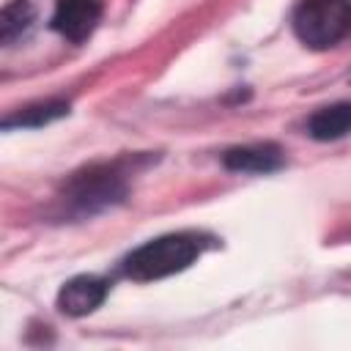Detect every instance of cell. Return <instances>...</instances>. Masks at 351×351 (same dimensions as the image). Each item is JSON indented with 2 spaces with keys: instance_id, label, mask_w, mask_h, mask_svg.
Segmentation results:
<instances>
[{
  "instance_id": "5b68a950",
  "label": "cell",
  "mask_w": 351,
  "mask_h": 351,
  "mask_svg": "<svg viewBox=\"0 0 351 351\" xmlns=\"http://www.w3.org/2000/svg\"><path fill=\"white\" fill-rule=\"evenodd\" d=\"M99 19H101V5L96 0H55L52 27L74 44L85 41L96 30Z\"/></svg>"
},
{
  "instance_id": "ba28073f",
  "label": "cell",
  "mask_w": 351,
  "mask_h": 351,
  "mask_svg": "<svg viewBox=\"0 0 351 351\" xmlns=\"http://www.w3.org/2000/svg\"><path fill=\"white\" fill-rule=\"evenodd\" d=\"M63 115H69V101H60V99L38 101V104H30V107L8 115L3 121V129H38V126H47Z\"/></svg>"
},
{
  "instance_id": "8992f818",
  "label": "cell",
  "mask_w": 351,
  "mask_h": 351,
  "mask_svg": "<svg viewBox=\"0 0 351 351\" xmlns=\"http://www.w3.org/2000/svg\"><path fill=\"white\" fill-rule=\"evenodd\" d=\"M222 165L233 173H274L282 167V151L271 143L236 145L222 154Z\"/></svg>"
},
{
  "instance_id": "3957f363",
  "label": "cell",
  "mask_w": 351,
  "mask_h": 351,
  "mask_svg": "<svg viewBox=\"0 0 351 351\" xmlns=\"http://www.w3.org/2000/svg\"><path fill=\"white\" fill-rule=\"evenodd\" d=\"M126 197V181L118 167L110 165H93L82 173H77L66 184V203L74 214L90 217L99 214Z\"/></svg>"
},
{
  "instance_id": "277c9868",
  "label": "cell",
  "mask_w": 351,
  "mask_h": 351,
  "mask_svg": "<svg viewBox=\"0 0 351 351\" xmlns=\"http://www.w3.org/2000/svg\"><path fill=\"white\" fill-rule=\"evenodd\" d=\"M107 299V282L96 274H80L63 282L58 291V310L69 318L90 315Z\"/></svg>"
},
{
  "instance_id": "7a4b0ae2",
  "label": "cell",
  "mask_w": 351,
  "mask_h": 351,
  "mask_svg": "<svg viewBox=\"0 0 351 351\" xmlns=\"http://www.w3.org/2000/svg\"><path fill=\"white\" fill-rule=\"evenodd\" d=\"M293 33L310 49H329L351 33V0H299Z\"/></svg>"
},
{
  "instance_id": "9c48e42d",
  "label": "cell",
  "mask_w": 351,
  "mask_h": 351,
  "mask_svg": "<svg viewBox=\"0 0 351 351\" xmlns=\"http://www.w3.org/2000/svg\"><path fill=\"white\" fill-rule=\"evenodd\" d=\"M33 16H36V11L27 0H11L0 14V41L11 44L16 36H22L30 27Z\"/></svg>"
},
{
  "instance_id": "6da1fadb",
  "label": "cell",
  "mask_w": 351,
  "mask_h": 351,
  "mask_svg": "<svg viewBox=\"0 0 351 351\" xmlns=\"http://www.w3.org/2000/svg\"><path fill=\"white\" fill-rule=\"evenodd\" d=\"M197 255H200V241L195 236L167 233L137 247L123 261V271L137 282H151V280H162L184 271L189 263H195Z\"/></svg>"
},
{
  "instance_id": "52a82bcc",
  "label": "cell",
  "mask_w": 351,
  "mask_h": 351,
  "mask_svg": "<svg viewBox=\"0 0 351 351\" xmlns=\"http://www.w3.org/2000/svg\"><path fill=\"white\" fill-rule=\"evenodd\" d=\"M348 132H351V101L326 104V107L315 110L307 121V134L313 140H321V143L340 140Z\"/></svg>"
}]
</instances>
